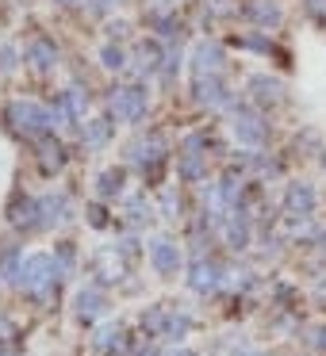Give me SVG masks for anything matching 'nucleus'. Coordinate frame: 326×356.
Returning <instances> with one entry per match:
<instances>
[{
  "label": "nucleus",
  "mask_w": 326,
  "mask_h": 356,
  "mask_svg": "<svg viewBox=\"0 0 326 356\" xmlns=\"http://www.w3.org/2000/svg\"><path fill=\"white\" fill-rule=\"evenodd\" d=\"M154 261H157V268H173L177 264V253L169 249V241H157L154 245Z\"/></svg>",
  "instance_id": "0eeeda50"
},
{
  "label": "nucleus",
  "mask_w": 326,
  "mask_h": 356,
  "mask_svg": "<svg viewBox=\"0 0 326 356\" xmlns=\"http://www.w3.org/2000/svg\"><path fill=\"white\" fill-rule=\"evenodd\" d=\"M254 88H257V100H277V92H280V85L269 77H254Z\"/></svg>",
  "instance_id": "6e6552de"
},
{
  "label": "nucleus",
  "mask_w": 326,
  "mask_h": 356,
  "mask_svg": "<svg viewBox=\"0 0 326 356\" xmlns=\"http://www.w3.org/2000/svg\"><path fill=\"white\" fill-rule=\"evenodd\" d=\"M249 12H254V16L261 19V24H277V19H280L277 4H254V8H249Z\"/></svg>",
  "instance_id": "9d476101"
},
{
  "label": "nucleus",
  "mask_w": 326,
  "mask_h": 356,
  "mask_svg": "<svg viewBox=\"0 0 326 356\" xmlns=\"http://www.w3.org/2000/svg\"><path fill=\"white\" fill-rule=\"evenodd\" d=\"M104 138H108V123H100V119H96V123L85 127V142H88V146H100Z\"/></svg>",
  "instance_id": "1a4fd4ad"
},
{
  "label": "nucleus",
  "mask_w": 326,
  "mask_h": 356,
  "mask_svg": "<svg viewBox=\"0 0 326 356\" xmlns=\"http://www.w3.org/2000/svg\"><path fill=\"white\" fill-rule=\"evenodd\" d=\"M62 4H77V0H62Z\"/></svg>",
  "instance_id": "ddd939ff"
},
{
  "label": "nucleus",
  "mask_w": 326,
  "mask_h": 356,
  "mask_svg": "<svg viewBox=\"0 0 326 356\" xmlns=\"http://www.w3.org/2000/svg\"><path fill=\"white\" fill-rule=\"evenodd\" d=\"M27 58H31L35 65H54V50H50V42H31V50H27Z\"/></svg>",
  "instance_id": "423d86ee"
},
{
  "label": "nucleus",
  "mask_w": 326,
  "mask_h": 356,
  "mask_svg": "<svg viewBox=\"0 0 326 356\" xmlns=\"http://www.w3.org/2000/svg\"><path fill=\"white\" fill-rule=\"evenodd\" d=\"M200 100L211 108H223L226 104V88L219 85V77H200Z\"/></svg>",
  "instance_id": "39448f33"
},
{
  "label": "nucleus",
  "mask_w": 326,
  "mask_h": 356,
  "mask_svg": "<svg viewBox=\"0 0 326 356\" xmlns=\"http://www.w3.org/2000/svg\"><path fill=\"white\" fill-rule=\"evenodd\" d=\"M219 47H208V42H203L200 50H196V73H200V77H215L219 73Z\"/></svg>",
  "instance_id": "20e7f679"
},
{
  "label": "nucleus",
  "mask_w": 326,
  "mask_h": 356,
  "mask_svg": "<svg viewBox=\"0 0 326 356\" xmlns=\"http://www.w3.org/2000/svg\"><path fill=\"white\" fill-rule=\"evenodd\" d=\"M111 111H116V119H123V123H139V119L146 115V92H142V88H119V92L111 96Z\"/></svg>",
  "instance_id": "f03ea898"
},
{
  "label": "nucleus",
  "mask_w": 326,
  "mask_h": 356,
  "mask_svg": "<svg viewBox=\"0 0 326 356\" xmlns=\"http://www.w3.org/2000/svg\"><path fill=\"white\" fill-rule=\"evenodd\" d=\"M311 12H315V16H326V0H311Z\"/></svg>",
  "instance_id": "f8f14e48"
},
{
  "label": "nucleus",
  "mask_w": 326,
  "mask_h": 356,
  "mask_svg": "<svg viewBox=\"0 0 326 356\" xmlns=\"http://www.w3.org/2000/svg\"><path fill=\"white\" fill-rule=\"evenodd\" d=\"M8 119L16 127H24V131H47L50 127V111L42 108V104H35V100H16L8 108Z\"/></svg>",
  "instance_id": "f257e3e1"
},
{
  "label": "nucleus",
  "mask_w": 326,
  "mask_h": 356,
  "mask_svg": "<svg viewBox=\"0 0 326 356\" xmlns=\"http://www.w3.org/2000/svg\"><path fill=\"white\" fill-rule=\"evenodd\" d=\"M234 134H238V142L257 146V142L265 138V123L257 115H249V111H238V115H234Z\"/></svg>",
  "instance_id": "7ed1b4c3"
},
{
  "label": "nucleus",
  "mask_w": 326,
  "mask_h": 356,
  "mask_svg": "<svg viewBox=\"0 0 326 356\" xmlns=\"http://www.w3.org/2000/svg\"><path fill=\"white\" fill-rule=\"evenodd\" d=\"M104 65H108V70H119V65H123V54H119L116 47H104Z\"/></svg>",
  "instance_id": "9b49d317"
}]
</instances>
